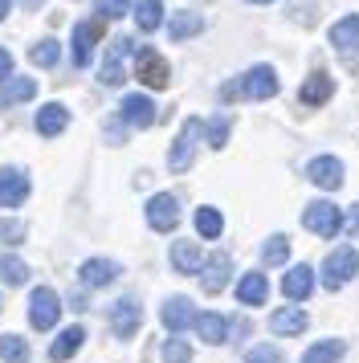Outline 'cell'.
Listing matches in <instances>:
<instances>
[{"mask_svg":"<svg viewBox=\"0 0 359 363\" xmlns=\"http://www.w3.org/2000/svg\"><path fill=\"white\" fill-rule=\"evenodd\" d=\"M200 139H204V118H184L176 143H172V151H167V167H172V172H188V167L196 164Z\"/></svg>","mask_w":359,"mask_h":363,"instance_id":"obj_1","label":"cell"},{"mask_svg":"<svg viewBox=\"0 0 359 363\" xmlns=\"http://www.w3.org/2000/svg\"><path fill=\"white\" fill-rule=\"evenodd\" d=\"M302 225H306L314 237H323V241H326V237H339L347 220H343L339 204H331V200H314V204L302 208Z\"/></svg>","mask_w":359,"mask_h":363,"instance_id":"obj_2","label":"cell"},{"mask_svg":"<svg viewBox=\"0 0 359 363\" xmlns=\"http://www.w3.org/2000/svg\"><path fill=\"white\" fill-rule=\"evenodd\" d=\"M355 278H359V253L351 245L335 249L323 262V286L326 290H343L347 281H355Z\"/></svg>","mask_w":359,"mask_h":363,"instance_id":"obj_3","label":"cell"},{"mask_svg":"<svg viewBox=\"0 0 359 363\" xmlns=\"http://www.w3.org/2000/svg\"><path fill=\"white\" fill-rule=\"evenodd\" d=\"M57 314H62V298L53 286H37L29 294V323L37 330H53L57 327Z\"/></svg>","mask_w":359,"mask_h":363,"instance_id":"obj_4","label":"cell"},{"mask_svg":"<svg viewBox=\"0 0 359 363\" xmlns=\"http://www.w3.org/2000/svg\"><path fill=\"white\" fill-rule=\"evenodd\" d=\"M135 78L147 86V90H163V86L172 82V69L163 62L155 50H139L135 53Z\"/></svg>","mask_w":359,"mask_h":363,"instance_id":"obj_5","label":"cell"},{"mask_svg":"<svg viewBox=\"0 0 359 363\" xmlns=\"http://www.w3.org/2000/svg\"><path fill=\"white\" fill-rule=\"evenodd\" d=\"M147 225L155 233H172L180 225V200L172 192H155L147 200Z\"/></svg>","mask_w":359,"mask_h":363,"instance_id":"obj_6","label":"cell"},{"mask_svg":"<svg viewBox=\"0 0 359 363\" xmlns=\"http://www.w3.org/2000/svg\"><path fill=\"white\" fill-rule=\"evenodd\" d=\"M241 94H245V99H253V102L274 99V94H277V74H274V66H253V69H245V74H241Z\"/></svg>","mask_w":359,"mask_h":363,"instance_id":"obj_7","label":"cell"},{"mask_svg":"<svg viewBox=\"0 0 359 363\" xmlns=\"http://www.w3.org/2000/svg\"><path fill=\"white\" fill-rule=\"evenodd\" d=\"M135 50V41L131 37H114L111 50H106V62H102V86H123V62H127Z\"/></svg>","mask_w":359,"mask_h":363,"instance_id":"obj_8","label":"cell"},{"mask_svg":"<svg viewBox=\"0 0 359 363\" xmlns=\"http://www.w3.org/2000/svg\"><path fill=\"white\" fill-rule=\"evenodd\" d=\"M102 37V21H78L74 25V50H70V57H74V66H90V57H94V41Z\"/></svg>","mask_w":359,"mask_h":363,"instance_id":"obj_9","label":"cell"},{"mask_svg":"<svg viewBox=\"0 0 359 363\" xmlns=\"http://www.w3.org/2000/svg\"><path fill=\"white\" fill-rule=\"evenodd\" d=\"M139 323H143V306H139L135 298H118L111 306V330L118 339H131V335L139 330Z\"/></svg>","mask_w":359,"mask_h":363,"instance_id":"obj_10","label":"cell"},{"mask_svg":"<svg viewBox=\"0 0 359 363\" xmlns=\"http://www.w3.org/2000/svg\"><path fill=\"white\" fill-rule=\"evenodd\" d=\"M118 118H123L127 127H135V131H147V127L155 123V102L147 99V94H127L123 106H118Z\"/></svg>","mask_w":359,"mask_h":363,"instance_id":"obj_11","label":"cell"},{"mask_svg":"<svg viewBox=\"0 0 359 363\" xmlns=\"http://www.w3.org/2000/svg\"><path fill=\"white\" fill-rule=\"evenodd\" d=\"M118 274H123V265L118 262H111V257H90V262H82L78 281L82 286H90V290H102V286H111Z\"/></svg>","mask_w":359,"mask_h":363,"instance_id":"obj_12","label":"cell"},{"mask_svg":"<svg viewBox=\"0 0 359 363\" xmlns=\"http://www.w3.org/2000/svg\"><path fill=\"white\" fill-rule=\"evenodd\" d=\"M306 176H310V184L335 192V188H343V160H335V155H314L306 164Z\"/></svg>","mask_w":359,"mask_h":363,"instance_id":"obj_13","label":"cell"},{"mask_svg":"<svg viewBox=\"0 0 359 363\" xmlns=\"http://www.w3.org/2000/svg\"><path fill=\"white\" fill-rule=\"evenodd\" d=\"M29 196V176L21 167H0V208H16Z\"/></svg>","mask_w":359,"mask_h":363,"instance_id":"obj_14","label":"cell"},{"mask_svg":"<svg viewBox=\"0 0 359 363\" xmlns=\"http://www.w3.org/2000/svg\"><path fill=\"white\" fill-rule=\"evenodd\" d=\"M160 318H163V327L172 330V335L196 327V311H192V302H188L184 294H172V298H167V302H163V311H160Z\"/></svg>","mask_w":359,"mask_h":363,"instance_id":"obj_15","label":"cell"},{"mask_svg":"<svg viewBox=\"0 0 359 363\" xmlns=\"http://www.w3.org/2000/svg\"><path fill=\"white\" fill-rule=\"evenodd\" d=\"M228 274H233V257L228 253H212L204 262V274H200V290L204 294H221L228 286Z\"/></svg>","mask_w":359,"mask_h":363,"instance_id":"obj_16","label":"cell"},{"mask_svg":"<svg viewBox=\"0 0 359 363\" xmlns=\"http://www.w3.org/2000/svg\"><path fill=\"white\" fill-rule=\"evenodd\" d=\"M310 290H314V269H310V265H290V269L282 274V294L290 298V302L310 298Z\"/></svg>","mask_w":359,"mask_h":363,"instance_id":"obj_17","label":"cell"},{"mask_svg":"<svg viewBox=\"0 0 359 363\" xmlns=\"http://www.w3.org/2000/svg\"><path fill=\"white\" fill-rule=\"evenodd\" d=\"M306 327H310V318H306V311H298V306H282V311L270 314V330L282 335V339H294V335H302Z\"/></svg>","mask_w":359,"mask_h":363,"instance_id":"obj_18","label":"cell"},{"mask_svg":"<svg viewBox=\"0 0 359 363\" xmlns=\"http://www.w3.org/2000/svg\"><path fill=\"white\" fill-rule=\"evenodd\" d=\"M65 127H70V111H65L62 102H45V106L37 111V135H41V139H57Z\"/></svg>","mask_w":359,"mask_h":363,"instance_id":"obj_19","label":"cell"},{"mask_svg":"<svg viewBox=\"0 0 359 363\" xmlns=\"http://www.w3.org/2000/svg\"><path fill=\"white\" fill-rule=\"evenodd\" d=\"M331 94H335V78L326 69H314L302 82V90H298V99L306 102V106H323V102H331Z\"/></svg>","mask_w":359,"mask_h":363,"instance_id":"obj_20","label":"cell"},{"mask_svg":"<svg viewBox=\"0 0 359 363\" xmlns=\"http://www.w3.org/2000/svg\"><path fill=\"white\" fill-rule=\"evenodd\" d=\"M265 298H270V281H265V274H258V269L241 274V281H237V302H241V306H261Z\"/></svg>","mask_w":359,"mask_h":363,"instance_id":"obj_21","label":"cell"},{"mask_svg":"<svg viewBox=\"0 0 359 363\" xmlns=\"http://www.w3.org/2000/svg\"><path fill=\"white\" fill-rule=\"evenodd\" d=\"M172 269L176 274H204V253L196 241H176L172 245Z\"/></svg>","mask_w":359,"mask_h":363,"instance_id":"obj_22","label":"cell"},{"mask_svg":"<svg viewBox=\"0 0 359 363\" xmlns=\"http://www.w3.org/2000/svg\"><path fill=\"white\" fill-rule=\"evenodd\" d=\"M82 343H86V330L82 327H65L53 343H49V359L53 363H65V359H74L82 351Z\"/></svg>","mask_w":359,"mask_h":363,"instance_id":"obj_23","label":"cell"},{"mask_svg":"<svg viewBox=\"0 0 359 363\" xmlns=\"http://www.w3.org/2000/svg\"><path fill=\"white\" fill-rule=\"evenodd\" d=\"M196 335H200L204 343L221 347V343L228 339V318H225V314H216V311H204V314H196Z\"/></svg>","mask_w":359,"mask_h":363,"instance_id":"obj_24","label":"cell"},{"mask_svg":"<svg viewBox=\"0 0 359 363\" xmlns=\"http://www.w3.org/2000/svg\"><path fill=\"white\" fill-rule=\"evenodd\" d=\"M331 45H335L339 53H355L359 50V17L355 13L331 25Z\"/></svg>","mask_w":359,"mask_h":363,"instance_id":"obj_25","label":"cell"},{"mask_svg":"<svg viewBox=\"0 0 359 363\" xmlns=\"http://www.w3.org/2000/svg\"><path fill=\"white\" fill-rule=\"evenodd\" d=\"M135 25L139 33H155L163 25V0H135Z\"/></svg>","mask_w":359,"mask_h":363,"instance_id":"obj_26","label":"cell"},{"mask_svg":"<svg viewBox=\"0 0 359 363\" xmlns=\"http://www.w3.org/2000/svg\"><path fill=\"white\" fill-rule=\"evenodd\" d=\"M343 355H347V343H343V339H319V343L302 355V363H339Z\"/></svg>","mask_w":359,"mask_h":363,"instance_id":"obj_27","label":"cell"},{"mask_svg":"<svg viewBox=\"0 0 359 363\" xmlns=\"http://www.w3.org/2000/svg\"><path fill=\"white\" fill-rule=\"evenodd\" d=\"M37 94V82L33 78H9L0 86V106H16V102H29Z\"/></svg>","mask_w":359,"mask_h":363,"instance_id":"obj_28","label":"cell"},{"mask_svg":"<svg viewBox=\"0 0 359 363\" xmlns=\"http://www.w3.org/2000/svg\"><path fill=\"white\" fill-rule=\"evenodd\" d=\"M196 233H200L204 241H216V237L225 233V216H221V208H212V204L196 208Z\"/></svg>","mask_w":359,"mask_h":363,"instance_id":"obj_29","label":"cell"},{"mask_svg":"<svg viewBox=\"0 0 359 363\" xmlns=\"http://www.w3.org/2000/svg\"><path fill=\"white\" fill-rule=\"evenodd\" d=\"M200 29H204V17H200V13H176L172 25H167L172 41H188V37H196Z\"/></svg>","mask_w":359,"mask_h":363,"instance_id":"obj_30","label":"cell"},{"mask_svg":"<svg viewBox=\"0 0 359 363\" xmlns=\"http://www.w3.org/2000/svg\"><path fill=\"white\" fill-rule=\"evenodd\" d=\"M286 257H290V237H286V233L265 237V245H261V262L265 265H286Z\"/></svg>","mask_w":359,"mask_h":363,"instance_id":"obj_31","label":"cell"},{"mask_svg":"<svg viewBox=\"0 0 359 363\" xmlns=\"http://www.w3.org/2000/svg\"><path fill=\"white\" fill-rule=\"evenodd\" d=\"M57 57H62V45H57L53 37H41V41L29 50V62H33V66H41V69L57 66Z\"/></svg>","mask_w":359,"mask_h":363,"instance_id":"obj_32","label":"cell"},{"mask_svg":"<svg viewBox=\"0 0 359 363\" xmlns=\"http://www.w3.org/2000/svg\"><path fill=\"white\" fill-rule=\"evenodd\" d=\"M0 359L4 363H29V343L21 335H0Z\"/></svg>","mask_w":359,"mask_h":363,"instance_id":"obj_33","label":"cell"},{"mask_svg":"<svg viewBox=\"0 0 359 363\" xmlns=\"http://www.w3.org/2000/svg\"><path fill=\"white\" fill-rule=\"evenodd\" d=\"M0 278H4V286H21V281L29 278V265L21 262V257H13V253H4L0 257Z\"/></svg>","mask_w":359,"mask_h":363,"instance_id":"obj_34","label":"cell"},{"mask_svg":"<svg viewBox=\"0 0 359 363\" xmlns=\"http://www.w3.org/2000/svg\"><path fill=\"white\" fill-rule=\"evenodd\" d=\"M204 135H209V147H225L228 143V115H216V118H209L204 123Z\"/></svg>","mask_w":359,"mask_h":363,"instance_id":"obj_35","label":"cell"},{"mask_svg":"<svg viewBox=\"0 0 359 363\" xmlns=\"http://www.w3.org/2000/svg\"><path fill=\"white\" fill-rule=\"evenodd\" d=\"M163 363H192V347H188V339H167L163 343Z\"/></svg>","mask_w":359,"mask_h":363,"instance_id":"obj_36","label":"cell"},{"mask_svg":"<svg viewBox=\"0 0 359 363\" xmlns=\"http://www.w3.org/2000/svg\"><path fill=\"white\" fill-rule=\"evenodd\" d=\"M98 9V21H118L131 13V0H94Z\"/></svg>","mask_w":359,"mask_h":363,"instance_id":"obj_37","label":"cell"},{"mask_svg":"<svg viewBox=\"0 0 359 363\" xmlns=\"http://www.w3.org/2000/svg\"><path fill=\"white\" fill-rule=\"evenodd\" d=\"M245 363H282V351L274 343H253L245 351Z\"/></svg>","mask_w":359,"mask_h":363,"instance_id":"obj_38","label":"cell"},{"mask_svg":"<svg viewBox=\"0 0 359 363\" xmlns=\"http://www.w3.org/2000/svg\"><path fill=\"white\" fill-rule=\"evenodd\" d=\"M25 220H0V241H4V245H21V241H25Z\"/></svg>","mask_w":359,"mask_h":363,"instance_id":"obj_39","label":"cell"},{"mask_svg":"<svg viewBox=\"0 0 359 363\" xmlns=\"http://www.w3.org/2000/svg\"><path fill=\"white\" fill-rule=\"evenodd\" d=\"M9 78H13V53L0 50V86L9 82Z\"/></svg>","mask_w":359,"mask_h":363,"instance_id":"obj_40","label":"cell"},{"mask_svg":"<svg viewBox=\"0 0 359 363\" xmlns=\"http://www.w3.org/2000/svg\"><path fill=\"white\" fill-rule=\"evenodd\" d=\"M123 135H127V123H123V118H114L111 127H106V139H111V143H118Z\"/></svg>","mask_w":359,"mask_h":363,"instance_id":"obj_41","label":"cell"},{"mask_svg":"<svg viewBox=\"0 0 359 363\" xmlns=\"http://www.w3.org/2000/svg\"><path fill=\"white\" fill-rule=\"evenodd\" d=\"M347 229H351V237L359 241V204H351V216H347Z\"/></svg>","mask_w":359,"mask_h":363,"instance_id":"obj_42","label":"cell"},{"mask_svg":"<svg viewBox=\"0 0 359 363\" xmlns=\"http://www.w3.org/2000/svg\"><path fill=\"white\" fill-rule=\"evenodd\" d=\"M9 13H13V0H0V21L9 17Z\"/></svg>","mask_w":359,"mask_h":363,"instance_id":"obj_43","label":"cell"},{"mask_svg":"<svg viewBox=\"0 0 359 363\" xmlns=\"http://www.w3.org/2000/svg\"><path fill=\"white\" fill-rule=\"evenodd\" d=\"M37 4H45V0H25V9H37Z\"/></svg>","mask_w":359,"mask_h":363,"instance_id":"obj_44","label":"cell"},{"mask_svg":"<svg viewBox=\"0 0 359 363\" xmlns=\"http://www.w3.org/2000/svg\"><path fill=\"white\" fill-rule=\"evenodd\" d=\"M249 4H270V0H249Z\"/></svg>","mask_w":359,"mask_h":363,"instance_id":"obj_45","label":"cell"}]
</instances>
